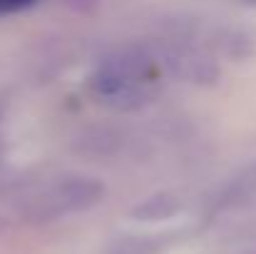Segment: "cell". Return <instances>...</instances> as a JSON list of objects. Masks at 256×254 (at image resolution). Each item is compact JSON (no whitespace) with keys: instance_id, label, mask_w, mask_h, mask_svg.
<instances>
[{"instance_id":"cell-1","label":"cell","mask_w":256,"mask_h":254,"mask_svg":"<svg viewBox=\"0 0 256 254\" xmlns=\"http://www.w3.org/2000/svg\"><path fill=\"white\" fill-rule=\"evenodd\" d=\"M176 207H179V204H176L172 197L162 194V197H154V199H150L147 204H142L134 214H140V217H150V219H157L160 214H162V217L174 214V212H176Z\"/></svg>"},{"instance_id":"cell-3","label":"cell","mask_w":256,"mask_h":254,"mask_svg":"<svg viewBox=\"0 0 256 254\" xmlns=\"http://www.w3.org/2000/svg\"><path fill=\"white\" fill-rule=\"evenodd\" d=\"M32 3L35 0H0V13H15V10H22Z\"/></svg>"},{"instance_id":"cell-4","label":"cell","mask_w":256,"mask_h":254,"mask_svg":"<svg viewBox=\"0 0 256 254\" xmlns=\"http://www.w3.org/2000/svg\"><path fill=\"white\" fill-rule=\"evenodd\" d=\"M252 3H256V0H252Z\"/></svg>"},{"instance_id":"cell-2","label":"cell","mask_w":256,"mask_h":254,"mask_svg":"<svg viewBox=\"0 0 256 254\" xmlns=\"http://www.w3.org/2000/svg\"><path fill=\"white\" fill-rule=\"evenodd\" d=\"M97 3L100 0H65V5L72 8V10H78V13H92L97 8Z\"/></svg>"}]
</instances>
